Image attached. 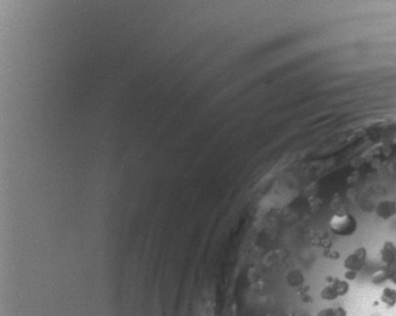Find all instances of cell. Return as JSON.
<instances>
[{
  "mask_svg": "<svg viewBox=\"0 0 396 316\" xmlns=\"http://www.w3.org/2000/svg\"><path fill=\"white\" fill-rule=\"evenodd\" d=\"M317 316H348V310L342 306L336 308H326L317 313Z\"/></svg>",
  "mask_w": 396,
  "mask_h": 316,
  "instance_id": "obj_7",
  "label": "cell"
},
{
  "mask_svg": "<svg viewBox=\"0 0 396 316\" xmlns=\"http://www.w3.org/2000/svg\"><path fill=\"white\" fill-rule=\"evenodd\" d=\"M350 291V283L346 280H339V278H334L332 282L326 285L320 292L321 299L325 301H334V300L339 299V297L348 295Z\"/></svg>",
  "mask_w": 396,
  "mask_h": 316,
  "instance_id": "obj_2",
  "label": "cell"
},
{
  "mask_svg": "<svg viewBox=\"0 0 396 316\" xmlns=\"http://www.w3.org/2000/svg\"><path fill=\"white\" fill-rule=\"evenodd\" d=\"M367 260V250L365 246H358L357 248L349 254L346 259L344 260V269L345 271H355L360 273L364 269L365 264Z\"/></svg>",
  "mask_w": 396,
  "mask_h": 316,
  "instance_id": "obj_3",
  "label": "cell"
},
{
  "mask_svg": "<svg viewBox=\"0 0 396 316\" xmlns=\"http://www.w3.org/2000/svg\"><path fill=\"white\" fill-rule=\"evenodd\" d=\"M379 256L383 264L390 265L396 261V243L393 241H385L379 250Z\"/></svg>",
  "mask_w": 396,
  "mask_h": 316,
  "instance_id": "obj_5",
  "label": "cell"
},
{
  "mask_svg": "<svg viewBox=\"0 0 396 316\" xmlns=\"http://www.w3.org/2000/svg\"><path fill=\"white\" fill-rule=\"evenodd\" d=\"M385 276L390 282L396 285V261L390 265H386L385 269Z\"/></svg>",
  "mask_w": 396,
  "mask_h": 316,
  "instance_id": "obj_8",
  "label": "cell"
},
{
  "mask_svg": "<svg viewBox=\"0 0 396 316\" xmlns=\"http://www.w3.org/2000/svg\"><path fill=\"white\" fill-rule=\"evenodd\" d=\"M375 213L381 220H390L394 216H396V202L391 201V199H385V201L379 202L376 204V207H375Z\"/></svg>",
  "mask_w": 396,
  "mask_h": 316,
  "instance_id": "obj_4",
  "label": "cell"
},
{
  "mask_svg": "<svg viewBox=\"0 0 396 316\" xmlns=\"http://www.w3.org/2000/svg\"><path fill=\"white\" fill-rule=\"evenodd\" d=\"M381 303L385 304L388 308H395L396 306V289L391 286H385L380 295Z\"/></svg>",
  "mask_w": 396,
  "mask_h": 316,
  "instance_id": "obj_6",
  "label": "cell"
},
{
  "mask_svg": "<svg viewBox=\"0 0 396 316\" xmlns=\"http://www.w3.org/2000/svg\"><path fill=\"white\" fill-rule=\"evenodd\" d=\"M328 227L332 234L340 237H350L357 231V220L351 213H336L330 218Z\"/></svg>",
  "mask_w": 396,
  "mask_h": 316,
  "instance_id": "obj_1",
  "label": "cell"
}]
</instances>
